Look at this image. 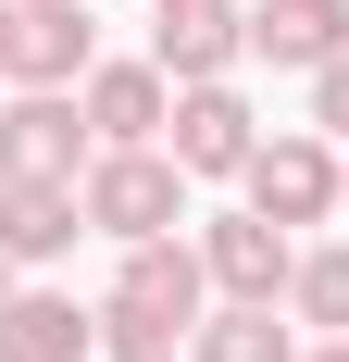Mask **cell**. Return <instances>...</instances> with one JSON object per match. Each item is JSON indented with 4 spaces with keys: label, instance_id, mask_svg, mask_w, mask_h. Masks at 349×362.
<instances>
[{
    "label": "cell",
    "instance_id": "20",
    "mask_svg": "<svg viewBox=\"0 0 349 362\" xmlns=\"http://www.w3.org/2000/svg\"><path fill=\"white\" fill-rule=\"evenodd\" d=\"M0 25H13V0H0Z\"/></svg>",
    "mask_w": 349,
    "mask_h": 362
},
{
    "label": "cell",
    "instance_id": "8",
    "mask_svg": "<svg viewBox=\"0 0 349 362\" xmlns=\"http://www.w3.org/2000/svg\"><path fill=\"white\" fill-rule=\"evenodd\" d=\"M100 313H150V325H200L212 313V275H200V238H138L125 275H112Z\"/></svg>",
    "mask_w": 349,
    "mask_h": 362
},
{
    "label": "cell",
    "instance_id": "14",
    "mask_svg": "<svg viewBox=\"0 0 349 362\" xmlns=\"http://www.w3.org/2000/svg\"><path fill=\"white\" fill-rule=\"evenodd\" d=\"M287 325L349 337V250H300V275H287Z\"/></svg>",
    "mask_w": 349,
    "mask_h": 362
},
{
    "label": "cell",
    "instance_id": "10",
    "mask_svg": "<svg viewBox=\"0 0 349 362\" xmlns=\"http://www.w3.org/2000/svg\"><path fill=\"white\" fill-rule=\"evenodd\" d=\"M237 25H249V63L312 75V63H337V50H349V0H249Z\"/></svg>",
    "mask_w": 349,
    "mask_h": 362
},
{
    "label": "cell",
    "instance_id": "13",
    "mask_svg": "<svg viewBox=\"0 0 349 362\" xmlns=\"http://www.w3.org/2000/svg\"><path fill=\"white\" fill-rule=\"evenodd\" d=\"M287 300H212L200 325H187V362H300V337L275 325Z\"/></svg>",
    "mask_w": 349,
    "mask_h": 362
},
{
    "label": "cell",
    "instance_id": "5",
    "mask_svg": "<svg viewBox=\"0 0 349 362\" xmlns=\"http://www.w3.org/2000/svg\"><path fill=\"white\" fill-rule=\"evenodd\" d=\"M88 63H100L88 0H13V25H0V75L13 88H75Z\"/></svg>",
    "mask_w": 349,
    "mask_h": 362
},
{
    "label": "cell",
    "instance_id": "4",
    "mask_svg": "<svg viewBox=\"0 0 349 362\" xmlns=\"http://www.w3.org/2000/svg\"><path fill=\"white\" fill-rule=\"evenodd\" d=\"M200 275H212V300H287V275H300V238H287L275 213H212L200 225Z\"/></svg>",
    "mask_w": 349,
    "mask_h": 362
},
{
    "label": "cell",
    "instance_id": "6",
    "mask_svg": "<svg viewBox=\"0 0 349 362\" xmlns=\"http://www.w3.org/2000/svg\"><path fill=\"white\" fill-rule=\"evenodd\" d=\"M75 112H88V138H100V150H162L174 75H162V63H88V75H75Z\"/></svg>",
    "mask_w": 349,
    "mask_h": 362
},
{
    "label": "cell",
    "instance_id": "16",
    "mask_svg": "<svg viewBox=\"0 0 349 362\" xmlns=\"http://www.w3.org/2000/svg\"><path fill=\"white\" fill-rule=\"evenodd\" d=\"M312 125H324V138H349V50H337V63H312Z\"/></svg>",
    "mask_w": 349,
    "mask_h": 362
},
{
    "label": "cell",
    "instance_id": "9",
    "mask_svg": "<svg viewBox=\"0 0 349 362\" xmlns=\"http://www.w3.org/2000/svg\"><path fill=\"white\" fill-rule=\"evenodd\" d=\"M75 238H88L75 187H0V275H50Z\"/></svg>",
    "mask_w": 349,
    "mask_h": 362
},
{
    "label": "cell",
    "instance_id": "15",
    "mask_svg": "<svg viewBox=\"0 0 349 362\" xmlns=\"http://www.w3.org/2000/svg\"><path fill=\"white\" fill-rule=\"evenodd\" d=\"M100 350H112V362H187V325H150V313H100Z\"/></svg>",
    "mask_w": 349,
    "mask_h": 362
},
{
    "label": "cell",
    "instance_id": "12",
    "mask_svg": "<svg viewBox=\"0 0 349 362\" xmlns=\"http://www.w3.org/2000/svg\"><path fill=\"white\" fill-rule=\"evenodd\" d=\"M100 350V313H75L63 288H13L0 300V362H88Z\"/></svg>",
    "mask_w": 349,
    "mask_h": 362
},
{
    "label": "cell",
    "instance_id": "19",
    "mask_svg": "<svg viewBox=\"0 0 349 362\" xmlns=\"http://www.w3.org/2000/svg\"><path fill=\"white\" fill-rule=\"evenodd\" d=\"M337 213H349V163H337Z\"/></svg>",
    "mask_w": 349,
    "mask_h": 362
},
{
    "label": "cell",
    "instance_id": "2",
    "mask_svg": "<svg viewBox=\"0 0 349 362\" xmlns=\"http://www.w3.org/2000/svg\"><path fill=\"white\" fill-rule=\"evenodd\" d=\"M88 163H100V138H88L75 88H13L0 100V187H75Z\"/></svg>",
    "mask_w": 349,
    "mask_h": 362
},
{
    "label": "cell",
    "instance_id": "21",
    "mask_svg": "<svg viewBox=\"0 0 349 362\" xmlns=\"http://www.w3.org/2000/svg\"><path fill=\"white\" fill-rule=\"evenodd\" d=\"M0 300H13V275H0Z\"/></svg>",
    "mask_w": 349,
    "mask_h": 362
},
{
    "label": "cell",
    "instance_id": "18",
    "mask_svg": "<svg viewBox=\"0 0 349 362\" xmlns=\"http://www.w3.org/2000/svg\"><path fill=\"white\" fill-rule=\"evenodd\" d=\"M300 362H349V337H324V350H300Z\"/></svg>",
    "mask_w": 349,
    "mask_h": 362
},
{
    "label": "cell",
    "instance_id": "11",
    "mask_svg": "<svg viewBox=\"0 0 349 362\" xmlns=\"http://www.w3.org/2000/svg\"><path fill=\"white\" fill-rule=\"evenodd\" d=\"M150 63H162L174 88H212V75H237V63H249L237 0H225V13H150Z\"/></svg>",
    "mask_w": 349,
    "mask_h": 362
},
{
    "label": "cell",
    "instance_id": "7",
    "mask_svg": "<svg viewBox=\"0 0 349 362\" xmlns=\"http://www.w3.org/2000/svg\"><path fill=\"white\" fill-rule=\"evenodd\" d=\"M162 150H174V175L200 187V175H237L249 150H262V112L212 75V88H174V125H162Z\"/></svg>",
    "mask_w": 349,
    "mask_h": 362
},
{
    "label": "cell",
    "instance_id": "3",
    "mask_svg": "<svg viewBox=\"0 0 349 362\" xmlns=\"http://www.w3.org/2000/svg\"><path fill=\"white\" fill-rule=\"evenodd\" d=\"M237 187H249V213H275L287 238L324 225V213H337V150H324V125H275V138L237 163Z\"/></svg>",
    "mask_w": 349,
    "mask_h": 362
},
{
    "label": "cell",
    "instance_id": "17",
    "mask_svg": "<svg viewBox=\"0 0 349 362\" xmlns=\"http://www.w3.org/2000/svg\"><path fill=\"white\" fill-rule=\"evenodd\" d=\"M150 13H225V0H150Z\"/></svg>",
    "mask_w": 349,
    "mask_h": 362
},
{
    "label": "cell",
    "instance_id": "1",
    "mask_svg": "<svg viewBox=\"0 0 349 362\" xmlns=\"http://www.w3.org/2000/svg\"><path fill=\"white\" fill-rule=\"evenodd\" d=\"M75 200H88V238H112V250L187 225V175H174V150H100V163L75 175Z\"/></svg>",
    "mask_w": 349,
    "mask_h": 362
}]
</instances>
